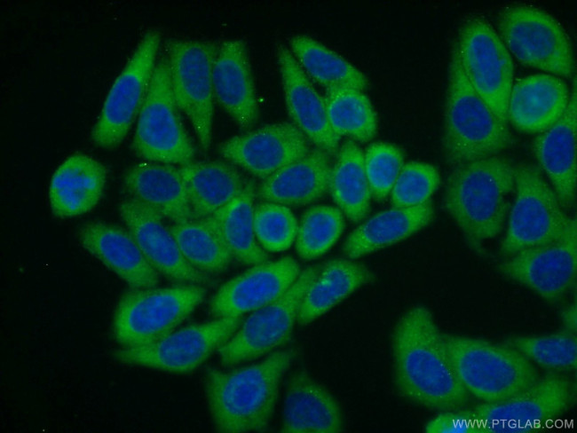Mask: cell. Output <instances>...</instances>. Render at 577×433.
Listing matches in <instances>:
<instances>
[{
    "label": "cell",
    "instance_id": "1",
    "mask_svg": "<svg viewBox=\"0 0 577 433\" xmlns=\"http://www.w3.org/2000/svg\"><path fill=\"white\" fill-rule=\"evenodd\" d=\"M393 379L410 402L438 412L462 409L470 395L459 382L433 315L423 305L405 311L391 335Z\"/></svg>",
    "mask_w": 577,
    "mask_h": 433
},
{
    "label": "cell",
    "instance_id": "2",
    "mask_svg": "<svg viewBox=\"0 0 577 433\" xmlns=\"http://www.w3.org/2000/svg\"><path fill=\"white\" fill-rule=\"evenodd\" d=\"M296 353L294 348L278 350L248 366L209 368L204 390L215 429L222 433L267 430L281 381Z\"/></svg>",
    "mask_w": 577,
    "mask_h": 433
},
{
    "label": "cell",
    "instance_id": "3",
    "mask_svg": "<svg viewBox=\"0 0 577 433\" xmlns=\"http://www.w3.org/2000/svg\"><path fill=\"white\" fill-rule=\"evenodd\" d=\"M515 188V164L500 154L453 168L443 205L468 242L479 250L503 229Z\"/></svg>",
    "mask_w": 577,
    "mask_h": 433
},
{
    "label": "cell",
    "instance_id": "4",
    "mask_svg": "<svg viewBox=\"0 0 577 433\" xmlns=\"http://www.w3.org/2000/svg\"><path fill=\"white\" fill-rule=\"evenodd\" d=\"M513 144L509 124L502 122L468 81L454 44L447 71L442 152L453 168L500 154Z\"/></svg>",
    "mask_w": 577,
    "mask_h": 433
},
{
    "label": "cell",
    "instance_id": "5",
    "mask_svg": "<svg viewBox=\"0 0 577 433\" xmlns=\"http://www.w3.org/2000/svg\"><path fill=\"white\" fill-rule=\"evenodd\" d=\"M442 338L459 382L482 404L506 401L540 377L532 362L504 343L447 333Z\"/></svg>",
    "mask_w": 577,
    "mask_h": 433
},
{
    "label": "cell",
    "instance_id": "6",
    "mask_svg": "<svg viewBox=\"0 0 577 433\" xmlns=\"http://www.w3.org/2000/svg\"><path fill=\"white\" fill-rule=\"evenodd\" d=\"M206 287L182 284L130 288L115 309L112 333L123 348L152 343L170 334L203 302Z\"/></svg>",
    "mask_w": 577,
    "mask_h": 433
},
{
    "label": "cell",
    "instance_id": "7",
    "mask_svg": "<svg viewBox=\"0 0 577 433\" xmlns=\"http://www.w3.org/2000/svg\"><path fill=\"white\" fill-rule=\"evenodd\" d=\"M496 24L500 38L520 64L562 79L573 76L572 42L551 14L531 4H512L499 11Z\"/></svg>",
    "mask_w": 577,
    "mask_h": 433
},
{
    "label": "cell",
    "instance_id": "8",
    "mask_svg": "<svg viewBox=\"0 0 577 433\" xmlns=\"http://www.w3.org/2000/svg\"><path fill=\"white\" fill-rule=\"evenodd\" d=\"M514 195L500 245V253L506 257L556 240L571 219L534 164H515Z\"/></svg>",
    "mask_w": 577,
    "mask_h": 433
},
{
    "label": "cell",
    "instance_id": "9",
    "mask_svg": "<svg viewBox=\"0 0 577 433\" xmlns=\"http://www.w3.org/2000/svg\"><path fill=\"white\" fill-rule=\"evenodd\" d=\"M179 112L164 56L157 59L138 114L130 144L132 152L146 161L181 165L194 161L195 148Z\"/></svg>",
    "mask_w": 577,
    "mask_h": 433
},
{
    "label": "cell",
    "instance_id": "10",
    "mask_svg": "<svg viewBox=\"0 0 577 433\" xmlns=\"http://www.w3.org/2000/svg\"><path fill=\"white\" fill-rule=\"evenodd\" d=\"M165 47L173 98L191 122L200 146L207 151L212 138V74L218 45L211 41L171 39Z\"/></svg>",
    "mask_w": 577,
    "mask_h": 433
},
{
    "label": "cell",
    "instance_id": "11",
    "mask_svg": "<svg viewBox=\"0 0 577 433\" xmlns=\"http://www.w3.org/2000/svg\"><path fill=\"white\" fill-rule=\"evenodd\" d=\"M462 70L474 91L504 123L514 83L510 53L494 27L478 15L462 25L455 42Z\"/></svg>",
    "mask_w": 577,
    "mask_h": 433
},
{
    "label": "cell",
    "instance_id": "12",
    "mask_svg": "<svg viewBox=\"0 0 577 433\" xmlns=\"http://www.w3.org/2000/svg\"><path fill=\"white\" fill-rule=\"evenodd\" d=\"M160 43L159 31H146L114 81L91 130L96 146L114 148L125 138L145 101Z\"/></svg>",
    "mask_w": 577,
    "mask_h": 433
},
{
    "label": "cell",
    "instance_id": "13",
    "mask_svg": "<svg viewBox=\"0 0 577 433\" xmlns=\"http://www.w3.org/2000/svg\"><path fill=\"white\" fill-rule=\"evenodd\" d=\"M242 317L214 318L174 330L146 345L123 348L114 358L125 365L140 366L173 374H187L200 367L235 333Z\"/></svg>",
    "mask_w": 577,
    "mask_h": 433
},
{
    "label": "cell",
    "instance_id": "14",
    "mask_svg": "<svg viewBox=\"0 0 577 433\" xmlns=\"http://www.w3.org/2000/svg\"><path fill=\"white\" fill-rule=\"evenodd\" d=\"M321 264L301 271L291 287L274 301L254 311L217 350L225 366H233L272 352L286 343L293 332L302 299Z\"/></svg>",
    "mask_w": 577,
    "mask_h": 433
},
{
    "label": "cell",
    "instance_id": "15",
    "mask_svg": "<svg viewBox=\"0 0 577 433\" xmlns=\"http://www.w3.org/2000/svg\"><path fill=\"white\" fill-rule=\"evenodd\" d=\"M575 385L563 375L547 374L513 398L496 404L477 405L472 411L482 433H526L541 429L573 404Z\"/></svg>",
    "mask_w": 577,
    "mask_h": 433
},
{
    "label": "cell",
    "instance_id": "16",
    "mask_svg": "<svg viewBox=\"0 0 577 433\" xmlns=\"http://www.w3.org/2000/svg\"><path fill=\"white\" fill-rule=\"evenodd\" d=\"M498 269L507 279L526 286L547 302L560 301L576 283V219L571 217L556 240L507 257Z\"/></svg>",
    "mask_w": 577,
    "mask_h": 433
},
{
    "label": "cell",
    "instance_id": "17",
    "mask_svg": "<svg viewBox=\"0 0 577 433\" xmlns=\"http://www.w3.org/2000/svg\"><path fill=\"white\" fill-rule=\"evenodd\" d=\"M311 150L310 141L292 122H280L233 136L218 146L220 155L262 180Z\"/></svg>",
    "mask_w": 577,
    "mask_h": 433
},
{
    "label": "cell",
    "instance_id": "18",
    "mask_svg": "<svg viewBox=\"0 0 577 433\" xmlns=\"http://www.w3.org/2000/svg\"><path fill=\"white\" fill-rule=\"evenodd\" d=\"M119 214L146 259L159 274L182 284L207 287L213 283L209 275L186 260L169 226L163 224V217L154 209L129 197L120 202Z\"/></svg>",
    "mask_w": 577,
    "mask_h": 433
},
{
    "label": "cell",
    "instance_id": "19",
    "mask_svg": "<svg viewBox=\"0 0 577 433\" xmlns=\"http://www.w3.org/2000/svg\"><path fill=\"white\" fill-rule=\"evenodd\" d=\"M300 272L299 264L291 256L252 265L217 289L210 300L209 312L215 319L242 317L281 296Z\"/></svg>",
    "mask_w": 577,
    "mask_h": 433
},
{
    "label": "cell",
    "instance_id": "20",
    "mask_svg": "<svg viewBox=\"0 0 577 433\" xmlns=\"http://www.w3.org/2000/svg\"><path fill=\"white\" fill-rule=\"evenodd\" d=\"M286 108L294 123L315 147L335 155L340 138L331 129L323 97L315 90L289 49L276 50Z\"/></svg>",
    "mask_w": 577,
    "mask_h": 433
},
{
    "label": "cell",
    "instance_id": "21",
    "mask_svg": "<svg viewBox=\"0 0 577 433\" xmlns=\"http://www.w3.org/2000/svg\"><path fill=\"white\" fill-rule=\"evenodd\" d=\"M78 241L130 288L158 285L159 273L126 228L101 220L86 222L78 231Z\"/></svg>",
    "mask_w": 577,
    "mask_h": 433
},
{
    "label": "cell",
    "instance_id": "22",
    "mask_svg": "<svg viewBox=\"0 0 577 433\" xmlns=\"http://www.w3.org/2000/svg\"><path fill=\"white\" fill-rule=\"evenodd\" d=\"M576 87L570 93L561 118L538 133L533 141V154L541 173L548 177L564 209L572 208L576 198Z\"/></svg>",
    "mask_w": 577,
    "mask_h": 433
},
{
    "label": "cell",
    "instance_id": "23",
    "mask_svg": "<svg viewBox=\"0 0 577 433\" xmlns=\"http://www.w3.org/2000/svg\"><path fill=\"white\" fill-rule=\"evenodd\" d=\"M212 80L217 103L241 129H250L257 121L258 106L249 58L242 40H227L218 46Z\"/></svg>",
    "mask_w": 577,
    "mask_h": 433
},
{
    "label": "cell",
    "instance_id": "24",
    "mask_svg": "<svg viewBox=\"0 0 577 433\" xmlns=\"http://www.w3.org/2000/svg\"><path fill=\"white\" fill-rule=\"evenodd\" d=\"M569 98L570 91L562 78L545 73L527 75L512 85L508 122L523 133H541L561 118Z\"/></svg>",
    "mask_w": 577,
    "mask_h": 433
},
{
    "label": "cell",
    "instance_id": "25",
    "mask_svg": "<svg viewBox=\"0 0 577 433\" xmlns=\"http://www.w3.org/2000/svg\"><path fill=\"white\" fill-rule=\"evenodd\" d=\"M344 417L336 398L307 371L288 379L281 431L284 433H339Z\"/></svg>",
    "mask_w": 577,
    "mask_h": 433
},
{
    "label": "cell",
    "instance_id": "26",
    "mask_svg": "<svg viewBox=\"0 0 577 433\" xmlns=\"http://www.w3.org/2000/svg\"><path fill=\"white\" fill-rule=\"evenodd\" d=\"M123 185L130 198L146 204L172 224L194 219L178 166L137 163L124 173Z\"/></svg>",
    "mask_w": 577,
    "mask_h": 433
},
{
    "label": "cell",
    "instance_id": "27",
    "mask_svg": "<svg viewBox=\"0 0 577 433\" xmlns=\"http://www.w3.org/2000/svg\"><path fill=\"white\" fill-rule=\"evenodd\" d=\"M107 167L81 153L67 157L53 173L49 185L51 209L56 216L74 217L90 212L100 201Z\"/></svg>",
    "mask_w": 577,
    "mask_h": 433
},
{
    "label": "cell",
    "instance_id": "28",
    "mask_svg": "<svg viewBox=\"0 0 577 433\" xmlns=\"http://www.w3.org/2000/svg\"><path fill=\"white\" fill-rule=\"evenodd\" d=\"M331 155L314 147L267 178L257 190L265 201L304 206L320 200L329 188Z\"/></svg>",
    "mask_w": 577,
    "mask_h": 433
},
{
    "label": "cell",
    "instance_id": "29",
    "mask_svg": "<svg viewBox=\"0 0 577 433\" xmlns=\"http://www.w3.org/2000/svg\"><path fill=\"white\" fill-rule=\"evenodd\" d=\"M434 217L431 201L415 207L391 208L366 219L346 238L342 250L356 259L398 243L427 226Z\"/></svg>",
    "mask_w": 577,
    "mask_h": 433
},
{
    "label": "cell",
    "instance_id": "30",
    "mask_svg": "<svg viewBox=\"0 0 577 433\" xmlns=\"http://www.w3.org/2000/svg\"><path fill=\"white\" fill-rule=\"evenodd\" d=\"M375 279L366 265L352 259H332L321 264L302 299L296 322L300 326L310 324Z\"/></svg>",
    "mask_w": 577,
    "mask_h": 433
},
{
    "label": "cell",
    "instance_id": "31",
    "mask_svg": "<svg viewBox=\"0 0 577 433\" xmlns=\"http://www.w3.org/2000/svg\"><path fill=\"white\" fill-rule=\"evenodd\" d=\"M194 219L214 214L233 200L247 181L231 163L218 161L178 165Z\"/></svg>",
    "mask_w": 577,
    "mask_h": 433
},
{
    "label": "cell",
    "instance_id": "32",
    "mask_svg": "<svg viewBox=\"0 0 577 433\" xmlns=\"http://www.w3.org/2000/svg\"><path fill=\"white\" fill-rule=\"evenodd\" d=\"M256 187L247 180L241 193L230 202L204 219L219 235L233 259L255 265L268 261V254L257 243L253 215ZM202 219V218H201Z\"/></svg>",
    "mask_w": 577,
    "mask_h": 433
},
{
    "label": "cell",
    "instance_id": "33",
    "mask_svg": "<svg viewBox=\"0 0 577 433\" xmlns=\"http://www.w3.org/2000/svg\"><path fill=\"white\" fill-rule=\"evenodd\" d=\"M333 201L352 222L367 218L371 193L364 168L363 151L352 140L339 146L332 163L329 188Z\"/></svg>",
    "mask_w": 577,
    "mask_h": 433
},
{
    "label": "cell",
    "instance_id": "34",
    "mask_svg": "<svg viewBox=\"0 0 577 433\" xmlns=\"http://www.w3.org/2000/svg\"><path fill=\"white\" fill-rule=\"evenodd\" d=\"M288 43L304 74L325 90L351 87L364 91L368 87V79L361 71L315 39L296 35Z\"/></svg>",
    "mask_w": 577,
    "mask_h": 433
},
{
    "label": "cell",
    "instance_id": "35",
    "mask_svg": "<svg viewBox=\"0 0 577 433\" xmlns=\"http://www.w3.org/2000/svg\"><path fill=\"white\" fill-rule=\"evenodd\" d=\"M323 98L329 125L339 138L345 136L364 143L375 136L376 114L363 91L334 87L325 90Z\"/></svg>",
    "mask_w": 577,
    "mask_h": 433
},
{
    "label": "cell",
    "instance_id": "36",
    "mask_svg": "<svg viewBox=\"0 0 577 433\" xmlns=\"http://www.w3.org/2000/svg\"><path fill=\"white\" fill-rule=\"evenodd\" d=\"M186 260L207 274L225 272L233 257L219 235L204 219L169 226Z\"/></svg>",
    "mask_w": 577,
    "mask_h": 433
},
{
    "label": "cell",
    "instance_id": "37",
    "mask_svg": "<svg viewBox=\"0 0 577 433\" xmlns=\"http://www.w3.org/2000/svg\"><path fill=\"white\" fill-rule=\"evenodd\" d=\"M344 229V214L338 208H309L298 223L295 240L297 255L305 261L321 256L336 244Z\"/></svg>",
    "mask_w": 577,
    "mask_h": 433
},
{
    "label": "cell",
    "instance_id": "38",
    "mask_svg": "<svg viewBox=\"0 0 577 433\" xmlns=\"http://www.w3.org/2000/svg\"><path fill=\"white\" fill-rule=\"evenodd\" d=\"M502 343L549 370H573L577 366L576 335L564 330L549 335L511 336Z\"/></svg>",
    "mask_w": 577,
    "mask_h": 433
},
{
    "label": "cell",
    "instance_id": "39",
    "mask_svg": "<svg viewBox=\"0 0 577 433\" xmlns=\"http://www.w3.org/2000/svg\"><path fill=\"white\" fill-rule=\"evenodd\" d=\"M254 232L264 249L281 252L296 240L298 222L284 205L265 201L254 208Z\"/></svg>",
    "mask_w": 577,
    "mask_h": 433
},
{
    "label": "cell",
    "instance_id": "40",
    "mask_svg": "<svg viewBox=\"0 0 577 433\" xmlns=\"http://www.w3.org/2000/svg\"><path fill=\"white\" fill-rule=\"evenodd\" d=\"M440 183L439 170L423 161L404 163L391 190L392 208H409L430 201Z\"/></svg>",
    "mask_w": 577,
    "mask_h": 433
},
{
    "label": "cell",
    "instance_id": "41",
    "mask_svg": "<svg viewBox=\"0 0 577 433\" xmlns=\"http://www.w3.org/2000/svg\"><path fill=\"white\" fill-rule=\"evenodd\" d=\"M364 155V168L371 197L384 200L404 164L402 151L393 144L375 142L368 146Z\"/></svg>",
    "mask_w": 577,
    "mask_h": 433
},
{
    "label": "cell",
    "instance_id": "42",
    "mask_svg": "<svg viewBox=\"0 0 577 433\" xmlns=\"http://www.w3.org/2000/svg\"><path fill=\"white\" fill-rule=\"evenodd\" d=\"M426 433H482L478 418L472 409L439 412L423 427Z\"/></svg>",
    "mask_w": 577,
    "mask_h": 433
},
{
    "label": "cell",
    "instance_id": "43",
    "mask_svg": "<svg viewBox=\"0 0 577 433\" xmlns=\"http://www.w3.org/2000/svg\"><path fill=\"white\" fill-rule=\"evenodd\" d=\"M560 320L564 331L576 335L577 332V306L576 303L566 305L560 313Z\"/></svg>",
    "mask_w": 577,
    "mask_h": 433
}]
</instances>
